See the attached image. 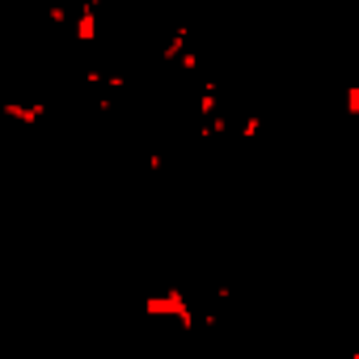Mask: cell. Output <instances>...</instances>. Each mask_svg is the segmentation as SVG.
<instances>
[{
    "instance_id": "obj_1",
    "label": "cell",
    "mask_w": 359,
    "mask_h": 359,
    "mask_svg": "<svg viewBox=\"0 0 359 359\" xmlns=\"http://www.w3.org/2000/svg\"><path fill=\"white\" fill-rule=\"evenodd\" d=\"M144 317L177 321V330H191V325H195V309H191V300H187V292H182V287L148 292V296H144Z\"/></svg>"
},
{
    "instance_id": "obj_2",
    "label": "cell",
    "mask_w": 359,
    "mask_h": 359,
    "mask_svg": "<svg viewBox=\"0 0 359 359\" xmlns=\"http://www.w3.org/2000/svg\"><path fill=\"white\" fill-rule=\"evenodd\" d=\"M72 39H76V47H93L97 43V9L85 5V0H81L76 18H72Z\"/></svg>"
},
{
    "instance_id": "obj_3",
    "label": "cell",
    "mask_w": 359,
    "mask_h": 359,
    "mask_svg": "<svg viewBox=\"0 0 359 359\" xmlns=\"http://www.w3.org/2000/svg\"><path fill=\"white\" fill-rule=\"evenodd\" d=\"M0 114L13 118V123L34 127V123H43V118H47V102H0Z\"/></svg>"
},
{
    "instance_id": "obj_4",
    "label": "cell",
    "mask_w": 359,
    "mask_h": 359,
    "mask_svg": "<svg viewBox=\"0 0 359 359\" xmlns=\"http://www.w3.org/2000/svg\"><path fill=\"white\" fill-rule=\"evenodd\" d=\"M187 47H191V22H177V26H173V34H169V39L161 43L156 60H161V64H173V60L182 55Z\"/></svg>"
},
{
    "instance_id": "obj_5",
    "label": "cell",
    "mask_w": 359,
    "mask_h": 359,
    "mask_svg": "<svg viewBox=\"0 0 359 359\" xmlns=\"http://www.w3.org/2000/svg\"><path fill=\"white\" fill-rule=\"evenodd\" d=\"M47 22H51V26H68V22H72V13H68L64 0H51V5H47Z\"/></svg>"
},
{
    "instance_id": "obj_6",
    "label": "cell",
    "mask_w": 359,
    "mask_h": 359,
    "mask_svg": "<svg viewBox=\"0 0 359 359\" xmlns=\"http://www.w3.org/2000/svg\"><path fill=\"white\" fill-rule=\"evenodd\" d=\"M258 131H262V118H258V114H245V118H241V127H237V135H241V140H258Z\"/></svg>"
},
{
    "instance_id": "obj_7",
    "label": "cell",
    "mask_w": 359,
    "mask_h": 359,
    "mask_svg": "<svg viewBox=\"0 0 359 359\" xmlns=\"http://www.w3.org/2000/svg\"><path fill=\"white\" fill-rule=\"evenodd\" d=\"M342 114H346V118H359V85H351V89H346V102H342Z\"/></svg>"
},
{
    "instance_id": "obj_8",
    "label": "cell",
    "mask_w": 359,
    "mask_h": 359,
    "mask_svg": "<svg viewBox=\"0 0 359 359\" xmlns=\"http://www.w3.org/2000/svg\"><path fill=\"white\" fill-rule=\"evenodd\" d=\"M102 81H106V72H102V68H93V64H89V68H85V85H102Z\"/></svg>"
},
{
    "instance_id": "obj_9",
    "label": "cell",
    "mask_w": 359,
    "mask_h": 359,
    "mask_svg": "<svg viewBox=\"0 0 359 359\" xmlns=\"http://www.w3.org/2000/svg\"><path fill=\"white\" fill-rule=\"evenodd\" d=\"M161 169H165V156H161V152H152V156H148V173H161Z\"/></svg>"
},
{
    "instance_id": "obj_10",
    "label": "cell",
    "mask_w": 359,
    "mask_h": 359,
    "mask_svg": "<svg viewBox=\"0 0 359 359\" xmlns=\"http://www.w3.org/2000/svg\"><path fill=\"white\" fill-rule=\"evenodd\" d=\"M296 5H313V0H296Z\"/></svg>"
}]
</instances>
